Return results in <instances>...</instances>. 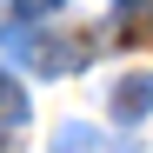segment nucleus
<instances>
[{
	"mask_svg": "<svg viewBox=\"0 0 153 153\" xmlns=\"http://www.w3.org/2000/svg\"><path fill=\"white\" fill-rule=\"evenodd\" d=\"M107 107H113L120 126H140L153 113V73H120V80L107 87Z\"/></svg>",
	"mask_w": 153,
	"mask_h": 153,
	"instance_id": "obj_2",
	"label": "nucleus"
},
{
	"mask_svg": "<svg viewBox=\"0 0 153 153\" xmlns=\"http://www.w3.org/2000/svg\"><path fill=\"white\" fill-rule=\"evenodd\" d=\"M113 27H120V40H146L153 47V7H113Z\"/></svg>",
	"mask_w": 153,
	"mask_h": 153,
	"instance_id": "obj_5",
	"label": "nucleus"
},
{
	"mask_svg": "<svg viewBox=\"0 0 153 153\" xmlns=\"http://www.w3.org/2000/svg\"><path fill=\"white\" fill-rule=\"evenodd\" d=\"M27 113H33V107H27V87L0 67V126H27Z\"/></svg>",
	"mask_w": 153,
	"mask_h": 153,
	"instance_id": "obj_4",
	"label": "nucleus"
},
{
	"mask_svg": "<svg viewBox=\"0 0 153 153\" xmlns=\"http://www.w3.org/2000/svg\"><path fill=\"white\" fill-rule=\"evenodd\" d=\"M0 153H7V140H0Z\"/></svg>",
	"mask_w": 153,
	"mask_h": 153,
	"instance_id": "obj_6",
	"label": "nucleus"
},
{
	"mask_svg": "<svg viewBox=\"0 0 153 153\" xmlns=\"http://www.w3.org/2000/svg\"><path fill=\"white\" fill-rule=\"evenodd\" d=\"M53 153H133V146H113L100 126H87V120H67L60 133H53Z\"/></svg>",
	"mask_w": 153,
	"mask_h": 153,
	"instance_id": "obj_3",
	"label": "nucleus"
},
{
	"mask_svg": "<svg viewBox=\"0 0 153 153\" xmlns=\"http://www.w3.org/2000/svg\"><path fill=\"white\" fill-rule=\"evenodd\" d=\"M0 53L53 80V73H80V67L93 60V40H73V33H27V27H7V20H0Z\"/></svg>",
	"mask_w": 153,
	"mask_h": 153,
	"instance_id": "obj_1",
	"label": "nucleus"
}]
</instances>
